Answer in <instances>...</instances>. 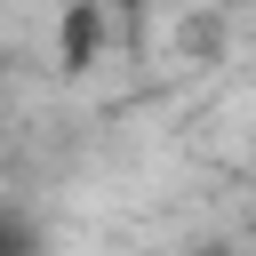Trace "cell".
<instances>
[{"label": "cell", "mask_w": 256, "mask_h": 256, "mask_svg": "<svg viewBox=\"0 0 256 256\" xmlns=\"http://www.w3.org/2000/svg\"><path fill=\"white\" fill-rule=\"evenodd\" d=\"M0 256H24V232H0Z\"/></svg>", "instance_id": "obj_1"}]
</instances>
